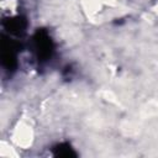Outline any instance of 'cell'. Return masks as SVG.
Segmentation results:
<instances>
[{
    "label": "cell",
    "instance_id": "6da1fadb",
    "mask_svg": "<svg viewBox=\"0 0 158 158\" xmlns=\"http://www.w3.org/2000/svg\"><path fill=\"white\" fill-rule=\"evenodd\" d=\"M35 48L40 60H47L51 58L53 52V44L51 37L46 31H37L35 35Z\"/></svg>",
    "mask_w": 158,
    "mask_h": 158
},
{
    "label": "cell",
    "instance_id": "7a4b0ae2",
    "mask_svg": "<svg viewBox=\"0 0 158 158\" xmlns=\"http://www.w3.org/2000/svg\"><path fill=\"white\" fill-rule=\"evenodd\" d=\"M4 25L10 33L20 35L21 32H23L26 27V21L22 17H14V19H9L7 21H5Z\"/></svg>",
    "mask_w": 158,
    "mask_h": 158
},
{
    "label": "cell",
    "instance_id": "3957f363",
    "mask_svg": "<svg viewBox=\"0 0 158 158\" xmlns=\"http://www.w3.org/2000/svg\"><path fill=\"white\" fill-rule=\"evenodd\" d=\"M2 65L7 69V70H12L16 67V57L14 53V49L11 47H6V44L4 43L2 46Z\"/></svg>",
    "mask_w": 158,
    "mask_h": 158
},
{
    "label": "cell",
    "instance_id": "277c9868",
    "mask_svg": "<svg viewBox=\"0 0 158 158\" xmlns=\"http://www.w3.org/2000/svg\"><path fill=\"white\" fill-rule=\"evenodd\" d=\"M53 152H54V156L57 157H74L75 156V152L73 151V148L67 143L58 144L53 149Z\"/></svg>",
    "mask_w": 158,
    "mask_h": 158
}]
</instances>
